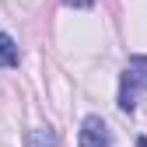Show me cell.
Masks as SVG:
<instances>
[{
  "label": "cell",
  "instance_id": "obj_1",
  "mask_svg": "<svg viewBox=\"0 0 147 147\" xmlns=\"http://www.w3.org/2000/svg\"><path fill=\"white\" fill-rule=\"evenodd\" d=\"M147 91V56H133L126 63L123 77H119V109L133 112L137 109V95Z\"/></svg>",
  "mask_w": 147,
  "mask_h": 147
},
{
  "label": "cell",
  "instance_id": "obj_2",
  "mask_svg": "<svg viewBox=\"0 0 147 147\" xmlns=\"http://www.w3.org/2000/svg\"><path fill=\"white\" fill-rule=\"evenodd\" d=\"M77 147H112V133L102 116H88L81 123V133H77Z\"/></svg>",
  "mask_w": 147,
  "mask_h": 147
},
{
  "label": "cell",
  "instance_id": "obj_3",
  "mask_svg": "<svg viewBox=\"0 0 147 147\" xmlns=\"http://www.w3.org/2000/svg\"><path fill=\"white\" fill-rule=\"evenodd\" d=\"M18 63H21V53H18L14 39L7 32H0V67H18Z\"/></svg>",
  "mask_w": 147,
  "mask_h": 147
},
{
  "label": "cell",
  "instance_id": "obj_4",
  "mask_svg": "<svg viewBox=\"0 0 147 147\" xmlns=\"http://www.w3.org/2000/svg\"><path fill=\"white\" fill-rule=\"evenodd\" d=\"M32 144H35V147H56V133H53L49 126H46V130H35Z\"/></svg>",
  "mask_w": 147,
  "mask_h": 147
},
{
  "label": "cell",
  "instance_id": "obj_5",
  "mask_svg": "<svg viewBox=\"0 0 147 147\" xmlns=\"http://www.w3.org/2000/svg\"><path fill=\"white\" fill-rule=\"evenodd\" d=\"M67 7H77V11H88V7H95V0H63Z\"/></svg>",
  "mask_w": 147,
  "mask_h": 147
},
{
  "label": "cell",
  "instance_id": "obj_6",
  "mask_svg": "<svg viewBox=\"0 0 147 147\" xmlns=\"http://www.w3.org/2000/svg\"><path fill=\"white\" fill-rule=\"evenodd\" d=\"M137 147H147V137H140V140H137Z\"/></svg>",
  "mask_w": 147,
  "mask_h": 147
}]
</instances>
